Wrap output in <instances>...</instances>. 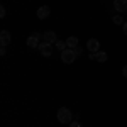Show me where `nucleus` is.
Listing matches in <instances>:
<instances>
[{"label": "nucleus", "instance_id": "nucleus-12", "mask_svg": "<svg viewBox=\"0 0 127 127\" xmlns=\"http://www.w3.org/2000/svg\"><path fill=\"white\" fill-rule=\"evenodd\" d=\"M54 46H56V49H58V51H64V49H66V41H59L58 39Z\"/></svg>", "mask_w": 127, "mask_h": 127}, {"label": "nucleus", "instance_id": "nucleus-9", "mask_svg": "<svg viewBox=\"0 0 127 127\" xmlns=\"http://www.w3.org/2000/svg\"><path fill=\"white\" fill-rule=\"evenodd\" d=\"M87 48L90 53H98L100 51V42H98V39H95V37H92V39L87 41Z\"/></svg>", "mask_w": 127, "mask_h": 127}, {"label": "nucleus", "instance_id": "nucleus-7", "mask_svg": "<svg viewBox=\"0 0 127 127\" xmlns=\"http://www.w3.org/2000/svg\"><path fill=\"white\" fill-rule=\"evenodd\" d=\"M10 41H12V34H10V31H2L0 32V44L3 46V48H7L10 44Z\"/></svg>", "mask_w": 127, "mask_h": 127}, {"label": "nucleus", "instance_id": "nucleus-5", "mask_svg": "<svg viewBox=\"0 0 127 127\" xmlns=\"http://www.w3.org/2000/svg\"><path fill=\"white\" fill-rule=\"evenodd\" d=\"M36 15H37V19H39V20L48 19L49 15H51V9H49L48 5H41L39 9H37V12H36Z\"/></svg>", "mask_w": 127, "mask_h": 127}, {"label": "nucleus", "instance_id": "nucleus-10", "mask_svg": "<svg viewBox=\"0 0 127 127\" xmlns=\"http://www.w3.org/2000/svg\"><path fill=\"white\" fill-rule=\"evenodd\" d=\"M114 9L117 10L119 14L127 12V0H114Z\"/></svg>", "mask_w": 127, "mask_h": 127}, {"label": "nucleus", "instance_id": "nucleus-15", "mask_svg": "<svg viewBox=\"0 0 127 127\" xmlns=\"http://www.w3.org/2000/svg\"><path fill=\"white\" fill-rule=\"evenodd\" d=\"M69 127H83V126H81V124H80L78 120H73V122H71V124H69Z\"/></svg>", "mask_w": 127, "mask_h": 127}, {"label": "nucleus", "instance_id": "nucleus-1", "mask_svg": "<svg viewBox=\"0 0 127 127\" xmlns=\"http://www.w3.org/2000/svg\"><path fill=\"white\" fill-rule=\"evenodd\" d=\"M56 117H58V120L61 122V124H71L73 122V114H71V110L66 107H61L58 108V114H56Z\"/></svg>", "mask_w": 127, "mask_h": 127}, {"label": "nucleus", "instance_id": "nucleus-8", "mask_svg": "<svg viewBox=\"0 0 127 127\" xmlns=\"http://www.w3.org/2000/svg\"><path fill=\"white\" fill-rule=\"evenodd\" d=\"M42 41H44V42H51V44H56V41H58L56 32H54V31H46V32H42Z\"/></svg>", "mask_w": 127, "mask_h": 127}, {"label": "nucleus", "instance_id": "nucleus-2", "mask_svg": "<svg viewBox=\"0 0 127 127\" xmlns=\"http://www.w3.org/2000/svg\"><path fill=\"white\" fill-rule=\"evenodd\" d=\"M41 39H42V34H41V32H32L29 37H27L26 44H27L29 49H37L39 44H41Z\"/></svg>", "mask_w": 127, "mask_h": 127}, {"label": "nucleus", "instance_id": "nucleus-13", "mask_svg": "<svg viewBox=\"0 0 127 127\" xmlns=\"http://www.w3.org/2000/svg\"><path fill=\"white\" fill-rule=\"evenodd\" d=\"M112 20H114V24H120V26H124V19H122V15H120V14H115V15H114V17H112Z\"/></svg>", "mask_w": 127, "mask_h": 127}, {"label": "nucleus", "instance_id": "nucleus-3", "mask_svg": "<svg viewBox=\"0 0 127 127\" xmlns=\"http://www.w3.org/2000/svg\"><path fill=\"white\" fill-rule=\"evenodd\" d=\"M76 51L75 49H69L66 48L64 51H61V61L64 63V64H71V63H75V59H76Z\"/></svg>", "mask_w": 127, "mask_h": 127}, {"label": "nucleus", "instance_id": "nucleus-11", "mask_svg": "<svg viewBox=\"0 0 127 127\" xmlns=\"http://www.w3.org/2000/svg\"><path fill=\"white\" fill-rule=\"evenodd\" d=\"M66 48H69V49H76V48H78V37H75V36H69L68 39H66Z\"/></svg>", "mask_w": 127, "mask_h": 127}, {"label": "nucleus", "instance_id": "nucleus-6", "mask_svg": "<svg viewBox=\"0 0 127 127\" xmlns=\"http://www.w3.org/2000/svg\"><path fill=\"white\" fill-rule=\"evenodd\" d=\"M90 59H93L97 63H105L108 59V56L105 51H98V53H90Z\"/></svg>", "mask_w": 127, "mask_h": 127}, {"label": "nucleus", "instance_id": "nucleus-19", "mask_svg": "<svg viewBox=\"0 0 127 127\" xmlns=\"http://www.w3.org/2000/svg\"><path fill=\"white\" fill-rule=\"evenodd\" d=\"M75 51H76V54H78V56H80V54H81V48H80V46H78V48H76V49H75Z\"/></svg>", "mask_w": 127, "mask_h": 127}, {"label": "nucleus", "instance_id": "nucleus-14", "mask_svg": "<svg viewBox=\"0 0 127 127\" xmlns=\"http://www.w3.org/2000/svg\"><path fill=\"white\" fill-rule=\"evenodd\" d=\"M5 15H7V10H5V5H2V7H0V17L3 19Z\"/></svg>", "mask_w": 127, "mask_h": 127}, {"label": "nucleus", "instance_id": "nucleus-17", "mask_svg": "<svg viewBox=\"0 0 127 127\" xmlns=\"http://www.w3.org/2000/svg\"><path fill=\"white\" fill-rule=\"evenodd\" d=\"M0 54H2V56H5V54H7V48H3V46H2V48H0Z\"/></svg>", "mask_w": 127, "mask_h": 127}, {"label": "nucleus", "instance_id": "nucleus-16", "mask_svg": "<svg viewBox=\"0 0 127 127\" xmlns=\"http://www.w3.org/2000/svg\"><path fill=\"white\" fill-rule=\"evenodd\" d=\"M122 76H124V78H127V64L122 68Z\"/></svg>", "mask_w": 127, "mask_h": 127}, {"label": "nucleus", "instance_id": "nucleus-4", "mask_svg": "<svg viewBox=\"0 0 127 127\" xmlns=\"http://www.w3.org/2000/svg\"><path fill=\"white\" fill-rule=\"evenodd\" d=\"M37 51H39L42 56H46V58H48V56H51V54H53V44H51V42H44V41H42V42L39 44V48H37Z\"/></svg>", "mask_w": 127, "mask_h": 127}, {"label": "nucleus", "instance_id": "nucleus-18", "mask_svg": "<svg viewBox=\"0 0 127 127\" xmlns=\"http://www.w3.org/2000/svg\"><path fill=\"white\" fill-rule=\"evenodd\" d=\"M122 31H124V36H127V22H124V26H122Z\"/></svg>", "mask_w": 127, "mask_h": 127}]
</instances>
